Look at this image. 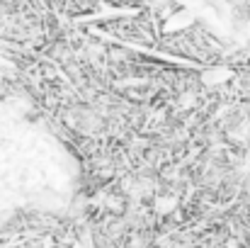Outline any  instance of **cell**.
I'll list each match as a JSON object with an SVG mask.
<instances>
[{
    "mask_svg": "<svg viewBox=\"0 0 250 248\" xmlns=\"http://www.w3.org/2000/svg\"><path fill=\"white\" fill-rule=\"evenodd\" d=\"M248 248H250V246H248Z\"/></svg>",
    "mask_w": 250,
    "mask_h": 248,
    "instance_id": "6da1fadb",
    "label": "cell"
}]
</instances>
